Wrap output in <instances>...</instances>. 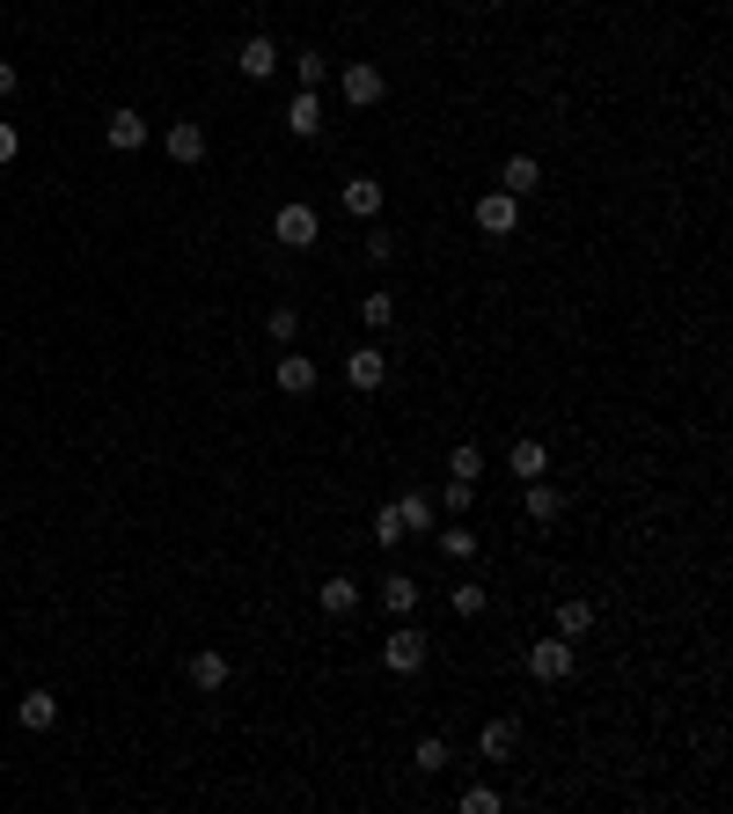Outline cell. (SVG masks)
<instances>
[{
  "mask_svg": "<svg viewBox=\"0 0 733 814\" xmlns=\"http://www.w3.org/2000/svg\"><path fill=\"white\" fill-rule=\"evenodd\" d=\"M293 81H301V89H323V81H330V59H323V51H293Z\"/></svg>",
  "mask_w": 733,
  "mask_h": 814,
  "instance_id": "obj_26",
  "label": "cell"
},
{
  "mask_svg": "<svg viewBox=\"0 0 733 814\" xmlns=\"http://www.w3.org/2000/svg\"><path fill=\"white\" fill-rule=\"evenodd\" d=\"M271 235H279V249H309V243L323 235L316 206H301V198H287V206H279V221H271Z\"/></svg>",
  "mask_w": 733,
  "mask_h": 814,
  "instance_id": "obj_2",
  "label": "cell"
},
{
  "mask_svg": "<svg viewBox=\"0 0 733 814\" xmlns=\"http://www.w3.org/2000/svg\"><path fill=\"white\" fill-rule=\"evenodd\" d=\"M513 748H521V719H485L477 756H485V764H513Z\"/></svg>",
  "mask_w": 733,
  "mask_h": 814,
  "instance_id": "obj_7",
  "label": "cell"
},
{
  "mask_svg": "<svg viewBox=\"0 0 733 814\" xmlns=\"http://www.w3.org/2000/svg\"><path fill=\"white\" fill-rule=\"evenodd\" d=\"M287 132H293V140H316V132H323V96H316V89H301V96L287 103Z\"/></svg>",
  "mask_w": 733,
  "mask_h": 814,
  "instance_id": "obj_13",
  "label": "cell"
},
{
  "mask_svg": "<svg viewBox=\"0 0 733 814\" xmlns=\"http://www.w3.org/2000/svg\"><path fill=\"white\" fill-rule=\"evenodd\" d=\"M316 602H323V617H352V609H360V580H352V572H330L316 588Z\"/></svg>",
  "mask_w": 733,
  "mask_h": 814,
  "instance_id": "obj_12",
  "label": "cell"
},
{
  "mask_svg": "<svg viewBox=\"0 0 733 814\" xmlns=\"http://www.w3.org/2000/svg\"><path fill=\"white\" fill-rule=\"evenodd\" d=\"M469 499H477V485H469V477H447V514L463 521V514H469Z\"/></svg>",
  "mask_w": 733,
  "mask_h": 814,
  "instance_id": "obj_30",
  "label": "cell"
},
{
  "mask_svg": "<svg viewBox=\"0 0 733 814\" xmlns=\"http://www.w3.org/2000/svg\"><path fill=\"white\" fill-rule=\"evenodd\" d=\"M103 140H110L118 154H140L147 148V118L140 111H110V118H103Z\"/></svg>",
  "mask_w": 733,
  "mask_h": 814,
  "instance_id": "obj_11",
  "label": "cell"
},
{
  "mask_svg": "<svg viewBox=\"0 0 733 814\" xmlns=\"http://www.w3.org/2000/svg\"><path fill=\"white\" fill-rule=\"evenodd\" d=\"M15 154H23V132H15V125L0 118V170H8V162H15Z\"/></svg>",
  "mask_w": 733,
  "mask_h": 814,
  "instance_id": "obj_33",
  "label": "cell"
},
{
  "mask_svg": "<svg viewBox=\"0 0 733 814\" xmlns=\"http://www.w3.org/2000/svg\"><path fill=\"white\" fill-rule=\"evenodd\" d=\"M360 316H366V330H389V323H396V294H366Z\"/></svg>",
  "mask_w": 733,
  "mask_h": 814,
  "instance_id": "obj_28",
  "label": "cell"
},
{
  "mask_svg": "<svg viewBox=\"0 0 733 814\" xmlns=\"http://www.w3.org/2000/svg\"><path fill=\"white\" fill-rule=\"evenodd\" d=\"M396 521H404V536H426V528H433V499L404 492V499H396Z\"/></svg>",
  "mask_w": 733,
  "mask_h": 814,
  "instance_id": "obj_22",
  "label": "cell"
},
{
  "mask_svg": "<svg viewBox=\"0 0 733 814\" xmlns=\"http://www.w3.org/2000/svg\"><path fill=\"white\" fill-rule=\"evenodd\" d=\"M366 257H374V265H389V257H396V235H382V228H374V235H366Z\"/></svg>",
  "mask_w": 733,
  "mask_h": 814,
  "instance_id": "obj_34",
  "label": "cell"
},
{
  "mask_svg": "<svg viewBox=\"0 0 733 814\" xmlns=\"http://www.w3.org/2000/svg\"><path fill=\"white\" fill-rule=\"evenodd\" d=\"M279 396H316V360L279 346Z\"/></svg>",
  "mask_w": 733,
  "mask_h": 814,
  "instance_id": "obj_8",
  "label": "cell"
},
{
  "mask_svg": "<svg viewBox=\"0 0 733 814\" xmlns=\"http://www.w3.org/2000/svg\"><path fill=\"white\" fill-rule=\"evenodd\" d=\"M228 675H235V667H228V653H213V646H206V653H191V683H198V690H228Z\"/></svg>",
  "mask_w": 733,
  "mask_h": 814,
  "instance_id": "obj_19",
  "label": "cell"
},
{
  "mask_svg": "<svg viewBox=\"0 0 733 814\" xmlns=\"http://www.w3.org/2000/svg\"><path fill=\"white\" fill-rule=\"evenodd\" d=\"M345 213L374 221V213H382V184H374V176H352V184H345Z\"/></svg>",
  "mask_w": 733,
  "mask_h": 814,
  "instance_id": "obj_20",
  "label": "cell"
},
{
  "mask_svg": "<svg viewBox=\"0 0 733 814\" xmlns=\"http://www.w3.org/2000/svg\"><path fill=\"white\" fill-rule=\"evenodd\" d=\"M374 594H382L389 617H411V609H418V580H411V572H382V588H374Z\"/></svg>",
  "mask_w": 733,
  "mask_h": 814,
  "instance_id": "obj_15",
  "label": "cell"
},
{
  "mask_svg": "<svg viewBox=\"0 0 733 814\" xmlns=\"http://www.w3.org/2000/svg\"><path fill=\"white\" fill-rule=\"evenodd\" d=\"M536 184H543V162H536V154H507V170H499V191L528 198Z\"/></svg>",
  "mask_w": 733,
  "mask_h": 814,
  "instance_id": "obj_14",
  "label": "cell"
},
{
  "mask_svg": "<svg viewBox=\"0 0 733 814\" xmlns=\"http://www.w3.org/2000/svg\"><path fill=\"white\" fill-rule=\"evenodd\" d=\"M586 631H594V602H580V594L558 602V639H586Z\"/></svg>",
  "mask_w": 733,
  "mask_h": 814,
  "instance_id": "obj_23",
  "label": "cell"
},
{
  "mask_svg": "<svg viewBox=\"0 0 733 814\" xmlns=\"http://www.w3.org/2000/svg\"><path fill=\"white\" fill-rule=\"evenodd\" d=\"M265 338H271V346H293V338H301V309H287V301H279V309L265 316Z\"/></svg>",
  "mask_w": 733,
  "mask_h": 814,
  "instance_id": "obj_25",
  "label": "cell"
},
{
  "mask_svg": "<svg viewBox=\"0 0 733 814\" xmlns=\"http://www.w3.org/2000/svg\"><path fill=\"white\" fill-rule=\"evenodd\" d=\"M447 764H455V748H447L440 734H418V748H411V770H418V778H440Z\"/></svg>",
  "mask_w": 733,
  "mask_h": 814,
  "instance_id": "obj_18",
  "label": "cell"
},
{
  "mask_svg": "<svg viewBox=\"0 0 733 814\" xmlns=\"http://www.w3.org/2000/svg\"><path fill=\"white\" fill-rule=\"evenodd\" d=\"M433 543H440V558H447V566H463V558H477V536H469L463 521H447V528H433Z\"/></svg>",
  "mask_w": 733,
  "mask_h": 814,
  "instance_id": "obj_21",
  "label": "cell"
},
{
  "mask_svg": "<svg viewBox=\"0 0 733 814\" xmlns=\"http://www.w3.org/2000/svg\"><path fill=\"white\" fill-rule=\"evenodd\" d=\"M507 469L521 477V485H536V477H550V447H543V441H513Z\"/></svg>",
  "mask_w": 733,
  "mask_h": 814,
  "instance_id": "obj_16",
  "label": "cell"
},
{
  "mask_svg": "<svg viewBox=\"0 0 733 814\" xmlns=\"http://www.w3.org/2000/svg\"><path fill=\"white\" fill-rule=\"evenodd\" d=\"M477 228H485V235H521V198L513 191L477 198Z\"/></svg>",
  "mask_w": 733,
  "mask_h": 814,
  "instance_id": "obj_6",
  "label": "cell"
},
{
  "mask_svg": "<svg viewBox=\"0 0 733 814\" xmlns=\"http://www.w3.org/2000/svg\"><path fill=\"white\" fill-rule=\"evenodd\" d=\"M15 719H23L30 734H51V726H59V697H51V690H30L23 705H15Z\"/></svg>",
  "mask_w": 733,
  "mask_h": 814,
  "instance_id": "obj_17",
  "label": "cell"
},
{
  "mask_svg": "<svg viewBox=\"0 0 733 814\" xmlns=\"http://www.w3.org/2000/svg\"><path fill=\"white\" fill-rule=\"evenodd\" d=\"M235 67H243V81H271L279 74V45H271V37H243V45H235Z\"/></svg>",
  "mask_w": 733,
  "mask_h": 814,
  "instance_id": "obj_9",
  "label": "cell"
},
{
  "mask_svg": "<svg viewBox=\"0 0 733 814\" xmlns=\"http://www.w3.org/2000/svg\"><path fill=\"white\" fill-rule=\"evenodd\" d=\"M374 543H382V550H396V543H404V521H396V499H389V507H382V514H374Z\"/></svg>",
  "mask_w": 733,
  "mask_h": 814,
  "instance_id": "obj_29",
  "label": "cell"
},
{
  "mask_svg": "<svg viewBox=\"0 0 733 814\" xmlns=\"http://www.w3.org/2000/svg\"><path fill=\"white\" fill-rule=\"evenodd\" d=\"M463 814H499V792H491V786H469V792H463Z\"/></svg>",
  "mask_w": 733,
  "mask_h": 814,
  "instance_id": "obj_31",
  "label": "cell"
},
{
  "mask_svg": "<svg viewBox=\"0 0 733 814\" xmlns=\"http://www.w3.org/2000/svg\"><path fill=\"white\" fill-rule=\"evenodd\" d=\"M572 661H580L572 639H536L528 646V675H536V683H572Z\"/></svg>",
  "mask_w": 733,
  "mask_h": 814,
  "instance_id": "obj_3",
  "label": "cell"
},
{
  "mask_svg": "<svg viewBox=\"0 0 733 814\" xmlns=\"http://www.w3.org/2000/svg\"><path fill=\"white\" fill-rule=\"evenodd\" d=\"M433 661V639H426V631H418L411 617H389V639H382V667H389L396 683H411L418 667Z\"/></svg>",
  "mask_w": 733,
  "mask_h": 814,
  "instance_id": "obj_1",
  "label": "cell"
},
{
  "mask_svg": "<svg viewBox=\"0 0 733 814\" xmlns=\"http://www.w3.org/2000/svg\"><path fill=\"white\" fill-rule=\"evenodd\" d=\"M345 382H352V389H382V382H389V352H382V346H360L352 360H345Z\"/></svg>",
  "mask_w": 733,
  "mask_h": 814,
  "instance_id": "obj_10",
  "label": "cell"
},
{
  "mask_svg": "<svg viewBox=\"0 0 733 814\" xmlns=\"http://www.w3.org/2000/svg\"><path fill=\"white\" fill-rule=\"evenodd\" d=\"M558 514H565V492L536 477V485H528V521H558Z\"/></svg>",
  "mask_w": 733,
  "mask_h": 814,
  "instance_id": "obj_24",
  "label": "cell"
},
{
  "mask_svg": "<svg viewBox=\"0 0 733 814\" xmlns=\"http://www.w3.org/2000/svg\"><path fill=\"white\" fill-rule=\"evenodd\" d=\"M382 89H389V81H382V67H366V59H352V67L338 74V96L352 103V111H374V103H382Z\"/></svg>",
  "mask_w": 733,
  "mask_h": 814,
  "instance_id": "obj_4",
  "label": "cell"
},
{
  "mask_svg": "<svg viewBox=\"0 0 733 814\" xmlns=\"http://www.w3.org/2000/svg\"><path fill=\"white\" fill-rule=\"evenodd\" d=\"M447 477H469V485H477V477H485V447H477V441H463L455 455H447Z\"/></svg>",
  "mask_w": 733,
  "mask_h": 814,
  "instance_id": "obj_27",
  "label": "cell"
},
{
  "mask_svg": "<svg viewBox=\"0 0 733 814\" xmlns=\"http://www.w3.org/2000/svg\"><path fill=\"white\" fill-rule=\"evenodd\" d=\"M162 148H170V162L198 170V162H206V125H198V118H176L170 132H162Z\"/></svg>",
  "mask_w": 733,
  "mask_h": 814,
  "instance_id": "obj_5",
  "label": "cell"
},
{
  "mask_svg": "<svg viewBox=\"0 0 733 814\" xmlns=\"http://www.w3.org/2000/svg\"><path fill=\"white\" fill-rule=\"evenodd\" d=\"M15 89H23V74H15V59H0V103L15 96Z\"/></svg>",
  "mask_w": 733,
  "mask_h": 814,
  "instance_id": "obj_35",
  "label": "cell"
},
{
  "mask_svg": "<svg viewBox=\"0 0 733 814\" xmlns=\"http://www.w3.org/2000/svg\"><path fill=\"white\" fill-rule=\"evenodd\" d=\"M455 617H485V588H455Z\"/></svg>",
  "mask_w": 733,
  "mask_h": 814,
  "instance_id": "obj_32",
  "label": "cell"
}]
</instances>
